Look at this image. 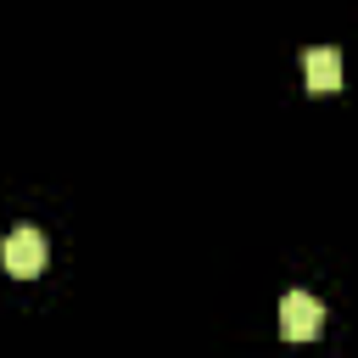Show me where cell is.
<instances>
[{"label":"cell","instance_id":"obj_2","mask_svg":"<svg viewBox=\"0 0 358 358\" xmlns=\"http://www.w3.org/2000/svg\"><path fill=\"white\" fill-rule=\"evenodd\" d=\"M324 330V302L313 291H285L280 296V336L285 341H313Z\"/></svg>","mask_w":358,"mask_h":358},{"label":"cell","instance_id":"obj_1","mask_svg":"<svg viewBox=\"0 0 358 358\" xmlns=\"http://www.w3.org/2000/svg\"><path fill=\"white\" fill-rule=\"evenodd\" d=\"M0 263H6V274H17V280L45 274V235H39L34 224H17V229L0 241Z\"/></svg>","mask_w":358,"mask_h":358},{"label":"cell","instance_id":"obj_3","mask_svg":"<svg viewBox=\"0 0 358 358\" xmlns=\"http://www.w3.org/2000/svg\"><path fill=\"white\" fill-rule=\"evenodd\" d=\"M302 78H308L313 95H336V90H341V50H330V45L308 50V56H302Z\"/></svg>","mask_w":358,"mask_h":358}]
</instances>
